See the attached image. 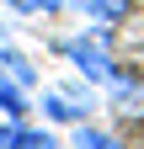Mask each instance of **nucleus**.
I'll list each match as a JSON object with an SVG mask.
<instances>
[{"label": "nucleus", "mask_w": 144, "mask_h": 149, "mask_svg": "<svg viewBox=\"0 0 144 149\" xmlns=\"http://www.w3.org/2000/svg\"><path fill=\"white\" fill-rule=\"evenodd\" d=\"M59 53L75 64V74H80L85 85H112V74H117L107 32H80V37H64V43H59Z\"/></svg>", "instance_id": "obj_1"}, {"label": "nucleus", "mask_w": 144, "mask_h": 149, "mask_svg": "<svg viewBox=\"0 0 144 149\" xmlns=\"http://www.w3.org/2000/svg\"><path fill=\"white\" fill-rule=\"evenodd\" d=\"M38 107H43L48 123H69V128H80V123H91V85H85V91H48Z\"/></svg>", "instance_id": "obj_2"}, {"label": "nucleus", "mask_w": 144, "mask_h": 149, "mask_svg": "<svg viewBox=\"0 0 144 149\" xmlns=\"http://www.w3.org/2000/svg\"><path fill=\"white\" fill-rule=\"evenodd\" d=\"M107 96H112V112L123 123H139L144 117V80H134V74H112V85H107Z\"/></svg>", "instance_id": "obj_3"}, {"label": "nucleus", "mask_w": 144, "mask_h": 149, "mask_svg": "<svg viewBox=\"0 0 144 149\" xmlns=\"http://www.w3.org/2000/svg\"><path fill=\"white\" fill-rule=\"evenodd\" d=\"M27 112H32V91H27V85H16L11 74L0 69V117H11V123H22Z\"/></svg>", "instance_id": "obj_4"}, {"label": "nucleus", "mask_w": 144, "mask_h": 149, "mask_svg": "<svg viewBox=\"0 0 144 149\" xmlns=\"http://www.w3.org/2000/svg\"><path fill=\"white\" fill-rule=\"evenodd\" d=\"M6 149H64L48 128H32V123H11L6 128Z\"/></svg>", "instance_id": "obj_5"}, {"label": "nucleus", "mask_w": 144, "mask_h": 149, "mask_svg": "<svg viewBox=\"0 0 144 149\" xmlns=\"http://www.w3.org/2000/svg\"><path fill=\"white\" fill-rule=\"evenodd\" d=\"M0 69H6L16 85H27V91L38 85V69H32V59H27L22 48H0Z\"/></svg>", "instance_id": "obj_6"}, {"label": "nucleus", "mask_w": 144, "mask_h": 149, "mask_svg": "<svg viewBox=\"0 0 144 149\" xmlns=\"http://www.w3.org/2000/svg\"><path fill=\"white\" fill-rule=\"evenodd\" d=\"M75 11L91 22H117V16H128V0H75Z\"/></svg>", "instance_id": "obj_7"}, {"label": "nucleus", "mask_w": 144, "mask_h": 149, "mask_svg": "<svg viewBox=\"0 0 144 149\" xmlns=\"http://www.w3.org/2000/svg\"><path fill=\"white\" fill-rule=\"evenodd\" d=\"M69 149H117V139L101 133V128H91V123H80L75 133H69Z\"/></svg>", "instance_id": "obj_8"}, {"label": "nucleus", "mask_w": 144, "mask_h": 149, "mask_svg": "<svg viewBox=\"0 0 144 149\" xmlns=\"http://www.w3.org/2000/svg\"><path fill=\"white\" fill-rule=\"evenodd\" d=\"M16 16H43V0H6Z\"/></svg>", "instance_id": "obj_9"}, {"label": "nucleus", "mask_w": 144, "mask_h": 149, "mask_svg": "<svg viewBox=\"0 0 144 149\" xmlns=\"http://www.w3.org/2000/svg\"><path fill=\"white\" fill-rule=\"evenodd\" d=\"M59 11H75V0H43V16H59Z\"/></svg>", "instance_id": "obj_10"}, {"label": "nucleus", "mask_w": 144, "mask_h": 149, "mask_svg": "<svg viewBox=\"0 0 144 149\" xmlns=\"http://www.w3.org/2000/svg\"><path fill=\"white\" fill-rule=\"evenodd\" d=\"M6 128H11V123H0V149H6Z\"/></svg>", "instance_id": "obj_11"}]
</instances>
